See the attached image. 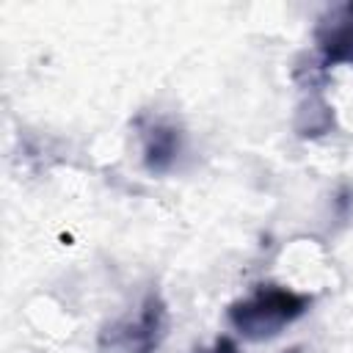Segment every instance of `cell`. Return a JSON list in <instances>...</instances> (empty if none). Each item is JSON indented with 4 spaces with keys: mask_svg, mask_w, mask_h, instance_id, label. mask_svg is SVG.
<instances>
[{
    "mask_svg": "<svg viewBox=\"0 0 353 353\" xmlns=\"http://www.w3.org/2000/svg\"><path fill=\"white\" fill-rule=\"evenodd\" d=\"M168 328V309L165 301L152 292L143 298L135 314L124 317L110 331V345L121 347L124 353H154Z\"/></svg>",
    "mask_w": 353,
    "mask_h": 353,
    "instance_id": "obj_2",
    "label": "cell"
},
{
    "mask_svg": "<svg viewBox=\"0 0 353 353\" xmlns=\"http://www.w3.org/2000/svg\"><path fill=\"white\" fill-rule=\"evenodd\" d=\"M193 353H240V347H237V342L232 336H215L210 345H201Z\"/></svg>",
    "mask_w": 353,
    "mask_h": 353,
    "instance_id": "obj_5",
    "label": "cell"
},
{
    "mask_svg": "<svg viewBox=\"0 0 353 353\" xmlns=\"http://www.w3.org/2000/svg\"><path fill=\"white\" fill-rule=\"evenodd\" d=\"M314 41L323 66H353V3L328 11L314 30Z\"/></svg>",
    "mask_w": 353,
    "mask_h": 353,
    "instance_id": "obj_3",
    "label": "cell"
},
{
    "mask_svg": "<svg viewBox=\"0 0 353 353\" xmlns=\"http://www.w3.org/2000/svg\"><path fill=\"white\" fill-rule=\"evenodd\" d=\"M179 146H182V135L176 127L171 124H152L143 135V163L149 171H165L171 168V163L176 160L179 154Z\"/></svg>",
    "mask_w": 353,
    "mask_h": 353,
    "instance_id": "obj_4",
    "label": "cell"
},
{
    "mask_svg": "<svg viewBox=\"0 0 353 353\" xmlns=\"http://www.w3.org/2000/svg\"><path fill=\"white\" fill-rule=\"evenodd\" d=\"M290 353H298V350H290Z\"/></svg>",
    "mask_w": 353,
    "mask_h": 353,
    "instance_id": "obj_6",
    "label": "cell"
},
{
    "mask_svg": "<svg viewBox=\"0 0 353 353\" xmlns=\"http://www.w3.org/2000/svg\"><path fill=\"white\" fill-rule=\"evenodd\" d=\"M309 306H312V295L306 292H298L284 284H259L248 295L229 303L226 317L243 339L265 342L279 336L298 317H303Z\"/></svg>",
    "mask_w": 353,
    "mask_h": 353,
    "instance_id": "obj_1",
    "label": "cell"
}]
</instances>
